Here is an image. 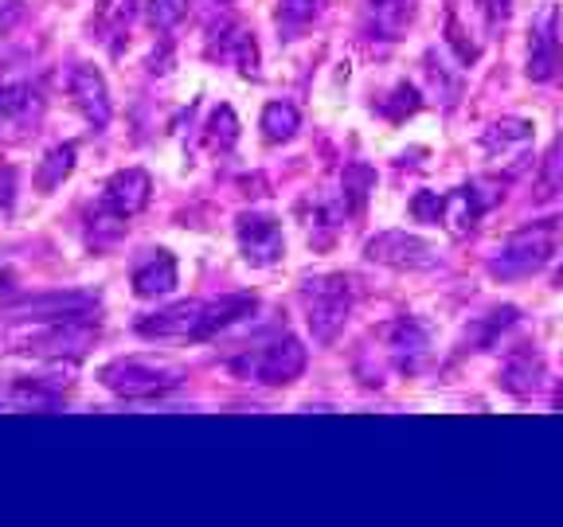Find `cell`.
<instances>
[{
    "instance_id": "9a60e30c",
    "label": "cell",
    "mask_w": 563,
    "mask_h": 527,
    "mask_svg": "<svg viewBox=\"0 0 563 527\" xmlns=\"http://www.w3.org/2000/svg\"><path fill=\"white\" fill-rule=\"evenodd\" d=\"M176 290V258L157 250L150 262H141L133 270V293L137 298H165V293Z\"/></svg>"
},
{
    "instance_id": "7a4b0ae2",
    "label": "cell",
    "mask_w": 563,
    "mask_h": 527,
    "mask_svg": "<svg viewBox=\"0 0 563 527\" xmlns=\"http://www.w3.org/2000/svg\"><path fill=\"white\" fill-rule=\"evenodd\" d=\"M306 325L317 344H333L344 333V321L352 313V285L344 273H325V278H309L306 290Z\"/></svg>"
},
{
    "instance_id": "7c38bea8",
    "label": "cell",
    "mask_w": 563,
    "mask_h": 527,
    "mask_svg": "<svg viewBox=\"0 0 563 527\" xmlns=\"http://www.w3.org/2000/svg\"><path fill=\"white\" fill-rule=\"evenodd\" d=\"M150 195H153L150 172H145V168H122V172H114L110 180H106L102 200L114 215L125 220V215H137V211L150 203Z\"/></svg>"
},
{
    "instance_id": "3957f363",
    "label": "cell",
    "mask_w": 563,
    "mask_h": 527,
    "mask_svg": "<svg viewBox=\"0 0 563 527\" xmlns=\"http://www.w3.org/2000/svg\"><path fill=\"white\" fill-rule=\"evenodd\" d=\"M555 235L552 223H537V227H520L517 235L505 238V246L497 250V258L489 262L493 278H528L548 266V258L555 255Z\"/></svg>"
},
{
    "instance_id": "f1b7e54d",
    "label": "cell",
    "mask_w": 563,
    "mask_h": 527,
    "mask_svg": "<svg viewBox=\"0 0 563 527\" xmlns=\"http://www.w3.org/2000/svg\"><path fill=\"white\" fill-rule=\"evenodd\" d=\"M482 4V16H485V27L489 32H501L512 16V0H477Z\"/></svg>"
},
{
    "instance_id": "836d02e7",
    "label": "cell",
    "mask_w": 563,
    "mask_h": 527,
    "mask_svg": "<svg viewBox=\"0 0 563 527\" xmlns=\"http://www.w3.org/2000/svg\"><path fill=\"white\" fill-rule=\"evenodd\" d=\"M9 293V273H0V298Z\"/></svg>"
},
{
    "instance_id": "ac0fdd59",
    "label": "cell",
    "mask_w": 563,
    "mask_h": 527,
    "mask_svg": "<svg viewBox=\"0 0 563 527\" xmlns=\"http://www.w3.org/2000/svg\"><path fill=\"white\" fill-rule=\"evenodd\" d=\"M528 141H532V122H525V117H501L497 125L485 130L482 145L489 153H505V149H525Z\"/></svg>"
},
{
    "instance_id": "8992f818",
    "label": "cell",
    "mask_w": 563,
    "mask_h": 527,
    "mask_svg": "<svg viewBox=\"0 0 563 527\" xmlns=\"http://www.w3.org/2000/svg\"><path fill=\"white\" fill-rule=\"evenodd\" d=\"M560 67V9L544 4L528 32V79L548 82Z\"/></svg>"
},
{
    "instance_id": "ba28073f",
    "label": "cell",
    "mask_w": 563,
    "mask_h": 527,
    "mask_svg": "<svg viewBox=\"0 0 563 527\" xmlns=\"http://www.w3.org/2000/svg\"><path fill=\"white\" fill-rule=\"evenodd\" d=\"M239 235V250L251 266H274L286 250V238H282L278 220L271 215H239L235 223Z\"/></svg>"
},
{
    "instance_id": "484cf974",
    "label": "cell",
    "mask_w": 563,
    "mask_h": 527,
    "mask_svg": "<svg viewBox=\"0 0 563 527\" xmlns=\"http://www.w3.org/2000/svg\"><path fill=\"white\" fill-rule=\"evenodd\" d=\"M188 16V0H150V20L157 32H173Z\"/></svg>"
},
{
    "instance_id": "cb8c5ba5",
    "label": "cell",
    "mask_w": 563,
    "mask_h": 527,
    "mask_svg": "<svg viewBox=\"0 0 563 527\" xmlns=\"http://www.w3.org/2000/svg\"><path fill=\"white\" fill-rule=\"evenodd\" d=\"M563 188V133L552 141V149H548L544 165H540V180H537V195L548 200Z\"/></svg>"
},
{
    "instance_id": "e575fe53",
    "label": "cell",
    "mask_w": 563,
    "mask_h": 527,
    "mask_svg": "<svg viewBox=\"0 0 563 527\" xmlns=\"http://www.w3.org/2000/svg\"><path fill=\"white\" fill-rule=\"evenodd\" d=\"M555 406H560V411H563V391H560V395H555Z\"/></svg>"
},
{
    "instance_id": "5b68a950",
    "label": "cell",
    "mask_w": 563,
    "mask_h": 527,
    "mask_svg": "<svg viewBox=\"0 0 563 527\" xmlns=\"http://www.w3.org/2000/svg\"><path fill=\"white\" fill-rule=\"evenodd\" d=\"M95 340H98V325H90L87 316H67V321H47L44 333H27L24 351H40V356H82Z\"/></svg>"
},
{
    "instance_id": "7402d4cb",
    "label": "cell",
    "mask_w": 563,
    "mask_h": 527,
    "mask_svg": "<svg viewBox=\"0 0 563 527\" xmlns=\"http://www.w3.org/2000/svg\"><path fill=\"white\" fill-rule=\"evenodd\" d=\"M203 141H208V149H211V153H228V149H235V141H239V117H235V110H231V105H220V110L211 114Z\"/></svg>"
},
{
    "instance_id": "d6a6232c",
    "label": "cell",
    "mask_w": 563,
    "mask_h": 527,
    "mask_svg": "<svg viewBox=\"0 0 563 527\" xmlns=\"http://www.w3.org/2000/svg\"><path fill=\"white\" fill-rule=\"evenodd\" d=\"M20 16H24V4H20V0H0V35H9Z\"/></svg>"
},
{
    "instance_id": "52a82bcc",
    "label": "cell",
    "mask_w": 563,
    "mask_h": 527,
    "mask_svg": "<svg viewBox=\"0 0 563 527\" xmlns=\"http://www.w3.org/2000/svg\"><path fill=\"white\" fill-rule=\"evenodd\" d=\"M203 313H208L203 301H180V305L165 309V313L145 316L137 325V333L145 336V340H200Z\"/></svg>"
},
{
    "instance_id": "1f68e13d",
    "label": "cell",
    "mask_w": 563,
    "mask_h": 527,
    "mask_svg": "<svg viewBox=\"0 0 563 527\" xmlns=\"http://www.w3.org/2000/svg\"><path fill=\"white\" fill-rule=\"evenodd\" d=\"M12 195H16V168H0V211H12Z\"/></svg>"
},
{
    "instance_id": "277c9868",
    "label": "cell",
    "mask_w": 563,
    "mask_h": 527,
    "mask_svg": "<svg viewBox=\"0 0 563 527\" xmlns=\"http://www.w3.org/2000/svg\"><path fill=\"white\" fill-rule=\"evenodd\" d=\"M364 258L376 266H387V270H407V273L434 270L439 266V250L427 238L407 235V231H379L364 246Z\"/></svg>"
},
{
    "instance_id": "d4e9b609",
    "label": "cell",
    "mask_w": 563,
    "mask_h": 527,
    "mask_svg": "<svg viewBox=\"0 0 563 527\" xmlns=\"http://www.w3.org/2000/svg\"><path fill=\"white\" fill-rule=\"evenodd\" d=\"M12 403L35 406V411H52V406L59 403V391L44 386L40 379H20V383H12Z\"/></svg>"
},
{
    "instance_id": "4dcf8cb0",
    "label": "cell",
    "mask_w": 563,
    "mask_h": 527,
    "mask_svg": "<svg viewBox=\"0 0 563 527\" xmlns=\"http://www.w3.org/2000/svg\"><path fill=\"white\" fill-rule=\"evenodd\" d=\"M411 215H415V220H422V223H439V215H442V195L439 192H419L411 200Z\"/></svg>"
},
{
    "instance_id": "603a6c76",
    "label": "cell",
    "mask_w": 563,
    "mask_h": 527,
    "mask_svg": "<svg viewBox=\"0 0 563 527\" xmlns=\"http://www.w3.org/2000/svg\"><path fill=\"white\" fill-rule=\"evenodd\" d=\"M368 9L376 16V24L387 32V40H396L407 27V20H411V0H368Z\"/></svg>"
},
{
    "instance_id": "83f0119b",
    "label": "cell",
    "mask_w": 563,
    "mask_h": 527,
    "mask_svg": "<svg viewBox=\"0 0 563 527\" xmlns=\"http://www.w3.org/2000/svg\"><path fill=\"white\" fill-rule=\"evenodd\" d=\"M384 105V114L391 117V122H404L407 114H415V110H419V94H415V87H407V82H399L396 90H391V98H387V102H379Z\"/></svg>"
},
{
    "instance_id": "d6986e66",
    "label": "cell",
    "mask_w": 563,
    "mask_h": 527,
    "mask_svg": "<svg viewBox=\"0 0 563 527\" xmlns=\"http://www.w3.org/2000/svg\"><path fill=\"white\" fill-rule=\"evenodd\" d=\"M255 313V298H223V301H216V305H208V313H203V333H200V340L203 336H216L220 328H228V325H235V321H243V316H251Z\"/></svg>"
},
{
    "instance_id": "4316f807",
    "label": "cell",
    "mask_w": 563,
    "mask_h": 527,
    "mask_svg": "<svg viewBox=\"0 0 563 527\" xmlns=\"http://www.w3.org/2000/svg\"><path fill=\"white\" fill-rule=\"evenodd\" d=\"M325 9V0H278V20L290 27H301Z\"/></svg>"
},
{
    "instance_id": "6da1fadb",
    "label": "cell",
    "mask_w": 563,
    "mask_h": 527,
    "mask_svg": "<svg viewBox=\"0 0 563 527\" xmlns=\"http://www.w3.org/2000/svg\"><path fill=\"white\" fill-rule=\"evenodd\" d=\"M106 391L118 399H161L185 383V371L168 360H145V356H122L98 371Z\"/></svg>"
},
{
    "instance_id": "e0dca14e",
    "label": "cell",
    "mask_w": 563,
    "mask_h": 527,
    "mask_svg": "<svg viewBox=\"0 0 563 527\" xmlns=\"http://www.w3.org/2000/svg\"><path fill=\"white\" fill-rule=\"evenodd\" d=\"M75 145H55L52 153H47L44 160H40V168H35V188H40V192H55V188L63 184V180H67L70 172H75Z\"/></svg>"
},
{
    "instance_id": "30bf717a",
    "label": "cell",
    "mask_w": 563,
    "mask_h": 527,
    "mask_svg": "<svg viewBox=\"0 0 563 527\" xmlns=\"http://www.w3.org/2000/svg\"><path fill=\"white\" fill-rule=\"evenodd\" d=\"M497 203V195H482V184H470V188H454V192L442 195V215L439 223L450 231L454 238H466L470 231L477 227L485 211Z\"/></svg>"
},
{
    "instance_id": "8fae6325",
    "label": "cell",
    "mask_w": 563,
    "mask_h": 527,
    "mask_svg": "<svg viewBox=\"0 0 563 527\" xmlns=\"http://www.w3.org/2000/svg\"><path fill=\"white\" fill-rule=\"evenodd\" d=\"M67 90H70L75 105L87 114V122L95 125V130H106V125H110V90H106V79L98 75L95 67L79 63V67L70 70Z\"/></svg>"
},
{
    "instance_id": "9c48e42d",
    "label": "cell",
    "mask_w": 563,
    "mask_h": 527,
    "mask_svg": "<svg viewBox=\"0 0 563 527\" xmlns=\"http://www.w3.org/2000/svg\"><path fill=\"white\" fill-rule=\"evenodd\" d=\"M306 363H309L306 344L294 340V336H282V340H274L271 348L258 356L255 379H263V383H271V386H290L294 379H301Z\"/></svg>"
},
{
    "instance_id": "ffe728a7",
    "label": "cell",
    "mask_w": 563,
    "mask_h": 527,
    "mask_svg": "<svg viewBox=\"0 0 563 527\" xmlns=\"http://www.w3.org/2000/svg\"><path fill=\"white\" fill-rule=\"evenodd\" d=\"M298 130H301L298 105H290V102H271L263 110V137L266 141H290Z\"/></svg>"
},
{
    "instance_id": "2e32d148",
    "label": "cell",
    "mask_w": 563,
    "mask_h": 527,
    "mask_svg": "<svg viewBox=\"0 0 563 527\" xmlns=\"http://www.w3.org/2000/svg\"><path fill=\"white\" fill-rule=\"evenodd\" d=\"M387 351L399 360V368H415V360H419L422 351H427V333H422L415 321H396V325H387Z\"/></svg>"
},
{
    "instance_id": "4fadbf2b",
    "label": "cell",
    "mask_w": 563,
    "mask_h": 527,
    "mask_svg": "<svg viewBox=\"0 0 563 527\" xmlns=\"http://www.w3.org/2000/svg\"><path fill=\"white\" fill-rule=\"evenodd\" d=\"M95 305H98V301L90 298V293H44V298L24 301V305L12 309V313H20V316H24V321H32V325H47V321H67V316H87Z\"/></svg>"
},
{
    "instance_id": "44dd1931",
    "label": "cell",
    "mask_w": 563,
    "mask_h": 527,
    "mask_svg": "<svg viewBox=\"0 0 563 527\" xmlns=\"http://www.w3.org/2000/svg\"><path fill=\"white\" fill-rule=\"evenodd\" d=\"M133 12H137V0H98L95 24L102 35H122L133 24Z\"/></svg>"
},
{
    "instance_id": "5bb4252c",
    "label": "cell",
    "mask_w": 563,
    "mask_h": 527,
    "mask_svg": "<svg viewBox=\"0 0 563 527\" xmlns=\"http://www.w3.org/2000/svg\"><path fill=\"white\" fill-rule=\"evenodd\" d=\"M540 383H544V360H540V351L537 348H517L509 351V360L501 363V386L509 391V395L517 399H528V395H537Z\"/></svg>"
},
{
    "instance_id": "f546056e",
    "label": "cell",
    "mask_w": 563,
    "mask_h": 527,
    "mask_svg": "<svg viewBox=\"0 0 563 527\" xmlns=\"http://www.w3.org/2000/svg\"><path fill=\"white\" fill-rule=\"evenodd\" d=\"M32 105V90L27 87H0V114H24Z\"/></svg>"
}]
</instances>
